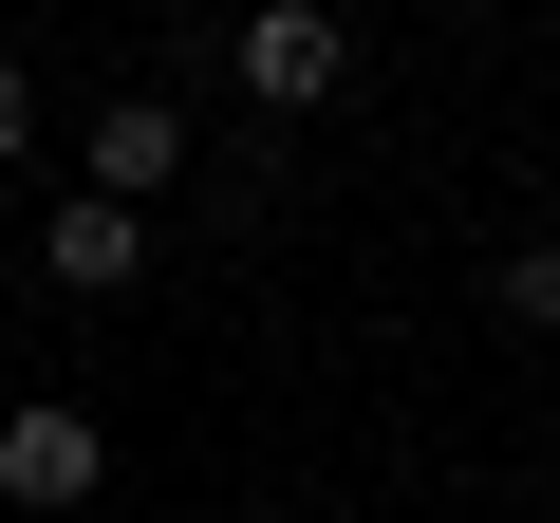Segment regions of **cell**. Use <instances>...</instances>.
<instances>
[{
  "label": "cell",
  "instance_id": "6da1fadb",
  "mask_svg": "<svg viewBox=\"0 0 560 523\" xmlns=\"http://www.w3.org/2000/svg\"><path fill=\"white\" fill-rule=\"evenodd\" d=\"M224 75H243L261 113H337V94H355V38H337V0H243Z\"/></svg>",
  "mask_w": 560,
  "mask_h": 523
},
{
  "label": "cell",
  "instance_id": "7a4b0ae2",
  "mask_svg": "<svg viewBox=\"0 0 560 523\" xmlns=\"http://www.w3.org/2000/svg\"><path fill=\"white\" fill-rule=\"evenodd\" d=\"M94 486H113V430H94L75 393H20V411H0V504L57 523V504H94Z\"/></svg>",
  "mask_w": 560,
  "mask_h": 523
},
{
  "label": "cell",
  "instance_id": "3957f363",
  "mask_svg": "<svg viewBox=\"0 0 560 523\" xmlns=\"http://www.w3.org/2000/svg\"><path fill=\"white\" fill-rule=\"evenodd\" d=\"M38 281H57V300H131V281H150V206H113V187L38 206Z\"/></svg>",
  "mask_w": 560,
  "mask_h": 523
},
{
  "label": "cell",
  "instance_id": "277c9868",
  "mask_svg": "<svg viewBox=\"0 0 560 523\" xmlns=\"http://www.w3.org/2000/svg\"><path fill=\"white\" fill-rule=\"evenodd\" d=\"M94 187H113V206L187 187V94H113V113H94Z\"/></svg>",
  "mask_w": 560,
  "mask_h": 523
},
{
  "label": "cell",
  "instance_id": "5b68a950",
  "mask_svg": "<svg viewBox=\"0 0 560 523\" xmlns=\"http://www.w3.org/2000/svg\"><path fill=\"white\" fill-rule=\"evenodd\" d=\"M486 318H504V337H560V243H504V262H486Z\"/></svg>",
  "mask_w": 560,
  "mask_h": 523
},
{
  "label": "cell",
  "instance_id": "8992f818",
  "mask_svg": "<svg viewBox=\"0 0 560 523\" xmlns=\"http://www.w3.org/2000/svg\"><path fill=\"white\" fill-rule=\"evenodd\" d=\"M20 150H38V75L0 57V168H20Z\"/></svg>",
  "mask_w": 560,
  "mask_h": 523
},
{
  "label": "cell",
  "instance_id": "52a82bcc",
  "mask_svg": "<svg viewBox=\"0 0 560 523\" xmlns=\"http://www.w3.org/2000/svg\"><path fill=\"white\" fill-rule=\"evenodd\" d=\"M541 467H560V411H541Z\"/></svg>",
  "mask_w": 560,
  "mask_h": 523
}]
</instances>
